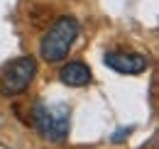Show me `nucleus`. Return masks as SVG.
I'll return each mask as SVG.
<instances>
[{
	"label": "nucleus",
	"mask_w": 159,
	"mask_h": 149,
	"mask_svg": "<svg viewBox=\"0 0 159 149\" xmlns=\"http://www.w3.org/2000/svg\"><path fill=\"white\" fill-rule=\"evenodd\" d=\"M79 32H81V27L76 22V17H71V15L57 17L39 39V56L47 64L64 61L69 56V52H71V47L76 44Z\"/></svg>",
	"instance_id": "nucleus-1"
},
{
	"label": "nucleus",
	"mask_w": 159,
	"mask_h": 149,
	"mask_svg": "<svg viewBox=\"0 0 159 149\" xmlns=\"http://www.w3.org/2000/svg\"><path fill=\"white\" fill-rule=\"evenodd\" d=\"M27 125H32L49 142H64L71 130V108L69 105H47L44 100H37L27 117Z\"/></svg>",
	"instance_id": "nucleus-2"
},
{
	"label": "nucleus",
	"mask_w": 159,
	"mask_h": 149,
	"mask_svg": "<svg viewBox=\"0 0 159 149\" xmlns=\"http://www.w3.org/2000/svg\"><path fill=\"white\" fill-rule=\"evenodd\" d=\"M37 71H39V66H37V59L34 56H17L15 61L7 64V69L0 76V95L2 98L22 95L32 86Z\"/></svg>",
	"instance_id": "nucleus-3"
},
{
	"label": "nucleus",
	"mask_w": 159,
	"mask_h": 149,
	"mask_svg": "<svg viewBox=\"0 0 159 149\" xmlns=\"http://www.w3.org/2000/svg\"><path fill=\"white\" fill-rule=\"evenodd\" d=\"M103 64L120 76H139L149 69L147 56L135 54V52H122V49H110L103 54Z\"/></svg>",
	"instance_id": "nucleus-4"
},
{
	"label": "nucleus",
	"mask_w": 159,
	"mask_h": 149,
	"mask_svg": "<svg viewBox=\"0 0 159 149\" xmlns=\"http://www.w3.org/2000/svg\"><path fill=\"white\" fill-rule=\"evenodd\" d=\"M59 81L64 86H71V88H81V86H88L93 81V71L88 64L83 61H69L59 69Z\"/></svg>",
	"instance_id": "nucleus-5"
},
{
	"label": "nucleus",
	"mask_w": 159,
	"mask_h": 149,
	"mask_svg": "<svg viewBox=\"0 0 159 149\" xmlns=\"http://www.w3.org/2000/svg\"><path fill=\"white\" fill-rule=\"evenodd\" d=\"M130 132H132V127H120L118 132H113L110 139H113V142H125V139L130 137Z\"/></svg>",
	"instance_id": "nucleus-6"
}]
</instances>
